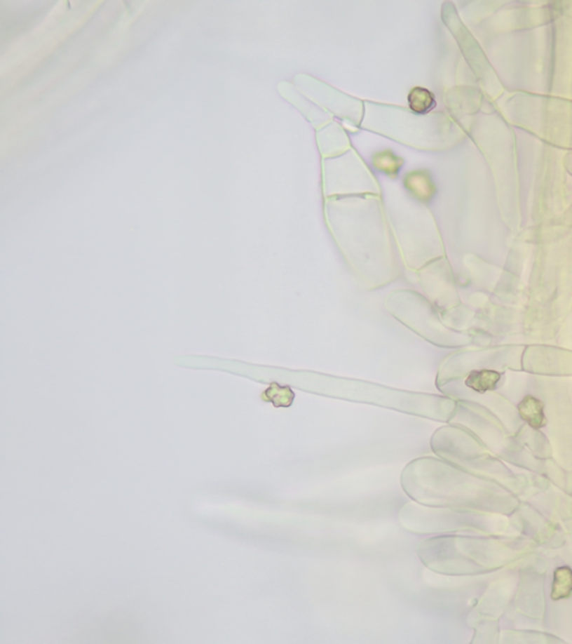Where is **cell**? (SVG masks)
Instances as JSON below:
<instances>
[{
	"mask_svg": "<svg viewBox=\"0 0 572 644\" xmlns=\"http://www.w3.org/2000/svg\"><path fill=\"white\" fill-rule=\"evenodd\" d=\"M267 396L270 397L268 401L273 402L275 406H290L294 398V394L289 387H282L278 384H272L270 389L266 391Z\"/></svg>",
	"mask_w": 572,
	"mask_h": 644,
	"instance_id": "6",
	"label": "cell"
},
{
	"mask_svg": "<svg viewBox=\"0 0 572 644\" xmlns=\"http://www.w3.org/2000/svg\"><path fill=\"white\" fill-rule=\"evenodd\" d=\"M572 594V570L568 566H562L554 570L553 574L552 593L553 601L564 600Z\"/></svg>",
	"mask_w": 572,
	"mask_h": 644,
	"instance_id": "3",
	"label": "cell"
},
{
	"mask_svg": "<svg viewBox=\"0 0 572 644\" xmlns=\"http://www.w3.org/2000/svg\"><path fill=\"white\" fill-rule=\"evenodd\" d=\"M408 103L410 109L419 114L429 112L436 105L432 92L423 88H415L411 90L408 97Z\"/></svg>",
	"mask_w": 572,
	"mask_h": 644,
	"instance_id": "4",
	"label": "cell"
},
{
	"mask_svg": "<svg viewBox=\"0 0 572 644\" xmlns=\"http://www.w3.org/2000/svg\"><path fill=\"white\" fill-rule=\"evenodd\" d=\"M406 179H408L406 180V185H408L410 190H413L415 195L421 196L419 199H428L432 194V185L423 173H418V174L414 173Z\"/></svg>",
	"mask_w": 572,
	"mask_h": 644,
	"instance_id": "5",
	"label": "cell"
},
{
	"mask_svg": "<svg viewBox=\"0 0 572 644\" xmlns=\"http://www.w3.org/2000/svg\"><path fill=\"white\" fill-rule=\"evenodd\" d=\"M374 163L378 166V168L383 169V171H386L388 174L397 173L400 168V160L395 154H390V152H386V154H381V156H379V159L374 160Z\"/></svg>",
	"mask_w": 572,
	"mask_h": 644,
	"instance_id": "7",
	"label": "cell"
},
{
	"mask_svg": "<svg viewBox=\"0 0 572 644\" xmlns=\"http://www.w3.org/2000/svg\"><path fill=\"white\" fill-rule=\"evenodd\" d=\"M500 377L502 375L496 370H490V369L474 370L465 380V385L477 393H485V391H494Z\"/></svg>",
	"mask_w": 572,
	"mask_h": 644,
	"instance_id": "2",
	"label": "cell"
},
{
	"mask_svg": "<svg viewBox=\"0 0 572 644\" xmlns=\"http://www.w3.org/2000/svg\"><path fill=\"white\" fill-rule=\"evenodd\" d=\"M521 419L528 423L532 429H540L547 425V417L545 415V405L531 395L524 397L517 406Z\"/></svg>",
	"mask_w": 572,
	"mask_h": 644,
	"instance_id": "1",
	"label": "cell"
}]
</instances>
